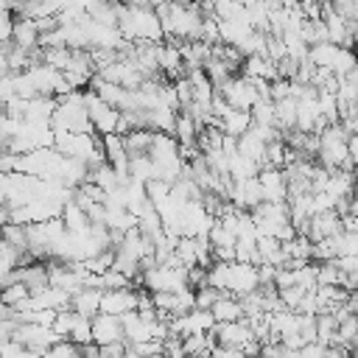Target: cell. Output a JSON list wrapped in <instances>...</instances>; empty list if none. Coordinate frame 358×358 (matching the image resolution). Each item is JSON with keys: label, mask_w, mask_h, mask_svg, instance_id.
I'll return each instance as SVG.
<instances>
[{"label": "cell", "mask_w": 358, "mask_h": 358, "mask_svg": "<svg viewBox=\"0 0 358 358\" xmlns=\"http://www.w3.org/2000/svg\"><path fill=\"white\" fill-rule=\"evenodd\" d=\"M14 280L22 282V285L34 294V291H39V288L48 285V266L39 263V260H34V263H28V266H20V268H14Z\"/></svg>", "instance_id": "7c38bea8"}, {"label": "cell", "mask_w": 358, "mask_h": 358, "mask_svg": "<svg viewBox=\"0 0 358 358\" xmlns=\"http://www.w3.org/2000/svg\"><path fill=\"white\" fill-rule=\"evenodd\" d=\"M73 322H76V313L70 310V308H64V310H56V319H53V333L62 338V341H67L70 338V330H73Z\"/></svg>", "instance_id": "f546056e"}, {"label": "cell", "mask_w": 358, "mask_h": 358, "mask_svg": "<svg viewBox=\"0 0 358 358\" xmlns=\"http://www.w3.org/2000/svg\"><path fill=\"white\" fill-rule=\"evenodd\" d=\"M352 350H358V338H355V344H352Z\"/></svg>", "instance_id": "7bdbcfd3"}, {"label": "cell", "mask_w": 358, "mask_h": 358, "mask_svg": "<svg viewBox=\"0 0 358 358\" xmlns=\"http://www.w3.org/2000/svg\"><path fill=\"white\" fill-rule=\"evenodd\" d=\"M299 358H324V344L310 341V344L299 347Z\"/></svg>", "instance_id": "74e56055"}, {"label": "cell", "mask_w": 358, "mask_h": 358, "mask_svg": "<svg viewBox=\"0 0 358 358\" xmlns=\"http://www.w3.org/2000/svg\"><path fill=\"white\" fill-rule=\"evenodd\" d=\"M120 140H123V148H126L129 157H143V154H148V148H151L154 131H148V129H134V131L123 134Z\"/></svg>", "instance_id": "ac0fdd59"}, {"label": "cell", "mask_w": 358, "mask_h": 358, "mask_svg": "<svg viewBox=\"0 0 358 358\" xmlns=\"http://www.w3.org/2000/svg\"><path fill=\"white\" fill-rule=\"evenodd\" d=\"M28 299H31V291H28L22 282H17V280L0 288V302H3L6 308H11V310L25 308V302H28Z\"/></svg>", "instance_id": "603a6c76"}, {"label": "cell", "mask_w": 358, "mask_h": 358, "mask_svg": "<svg viewBox=\"0 0 358 358\" xmlns=\"http://www.w3.org/2000/svg\"><path fill=\"white\" fill-rule=\"evenodd\" d=\"M330 8L341 20H358V0H336V3H330Z\"/></svg>", "instance_id": "836d02e7"}, {"label": "cell", "mask_w": 358, "mask_h": 358, "mask_svg": "<svg viewBox=\"0 0 358 358\" xmlns=\"http://www.w3.org/2000/svg\"><path fill=\"white\" fill-rule=\"evenodd\" d=\"M235 145H238V154H243V157H249L252 162H257L260 168H263V154H266V143L249 129L243 137H238L235 140Z\"/></svg>", "instance_id": "ffe728a7"}, {"label": "cell", "mask_w": 358, "mask_h": 358, "mask_svg": "<svg viewBox=\"0 0 358 358\" xmlns=\"http://www.w3.org/2000/svg\"><path fill=\"white\" fill-rule=\"evenodd\" d=\"M11 338L17 341V344H22L25 350H31V352H45V350H50L56 341H62L50 327H39V324H17L14 327V333H11Z\"/></svg>", "instance_id": "8992f818"}, {"label": "cell", "mask_w": 358, "mask_h": 358, "mask_svg": "<svg viewBox=\"0 0 358 358\" xmlns=\"http://www.w3.org/2000/svg\"><path fill=\"white\" fill-rule=\"evenodd\" d=\"M129 179L143 182V185H148V182L154 179V162L148 159V154H143V157H129Z\"/></svg>", "instance_id": "d4e9b609"}, {"label": "cell", "mask_w": 358, "mask_h": 358, "mask_svg": "<svg viewBox=\"0 0 358 358\" xmlns=\"http://www.w3.org/2000/svg\"><path fill=\"white\" fill-rule=\"evenodd\" d=\"M70 310L87 319H95L101 313V291L95 288H81L78 294L70 296Z\"/></svg>", "instance_id": "4fadbf2b"}, {"label": "cell", "mask_w": 358, "mask_h": 358, "mask_svg": "<svg viewBox=\"0 0 358 358\" xmlns=\"http://www.w3.org/2000/svg\"><path fill=\"white\" fill-rule=\"evenodd\" d=\"M62 224H64V229H67L70 235H81V232L90 229L87 213H84L78 204H73V201H67V204L62 207Z\"/></svg>", "instance_id": "e0dca14e"}, {"label": "cell", "mask_w": 358, "mask_h": 358, "mask_svg": "<svg viewBox=\"0 0 358 358\" xmlns=\"http://www.w3.org/2000/svg\"><path fill=\"white\" fill-rule=\"evenodd\" d=\"M6 224H11V210H8V204L0 207V229H3Z\"/></svg>", "instance_id": "ab89813d"}, {"label": "cell", "mask_w": 358, "mask_h": 358, "mask_svg": "<svg viewBox=\"0 0 358 358\" xmlns=\"http://www.w3.org/2000/svg\"><path fill=\"white\" fill-rule=\"evenodd\" d=\"M257 182L263 190V201H268V204H285L288 201V182H285V173L280 168H260Z\"/></svg>", "instance_id": "ba28073f"}, {"label": "cell", "mask_w": 358, "mask_h": 358, "mask_svg": "<svg viewBox=\"0 0 358 358\" xmlns=\"http://www.w3.org/2000/svg\"><path fill=\"white\" fill-rule=\"evenodd\" d=\"M0 182H3V179H0ZM3 204H8V199H6V190H3V185H0V207H3Z\"/></svg>", "instance_id": "60d3db41"}, {"label": "cell", "mask_w": 358, "mask_h": 358, "mask_svg": "<svg viewBox=\"0 0 358 358\" xmlns=\"http://www.w3.org/2000/svg\"><path fill=\"white\" fill-rule=\"evenodd\" d=\"M11 45L25 50V53H34L39 50V28L34 20H22V17H14V28H11Z\"/></svg>", "instance_id": "8fae6325"}, {"label": "cell", "mask_w": 358, "mask_h": 358, "mask_svg": "<svg viewBox=\"0 0 358 358\" xmlns=\"http://www.w3.org/2000/svg\"><path fill=\"white\" fill-rule=\"evenodd\" d=\"M232 109H241V112H249L257 101H260V95H257V90H255V84L249 81V78H243V76H232L229 81H224L218 90H215Z\"/></svg>", "instance_id": "277c9868"}, {"label": "cell", "mask_w": 358, "mask_h": 358, "mask_svg": "<svg viewBox=\"0 0 358 358\" xmlns=\"http://www.w3.org/2000/svg\"><path fill=\"white\" fill-rule=\"evenodd\" d=\"M210 313H213L215 324H227V322H241V319H243L241 299H235V296H229V294H224V296L210 308Z\"/></svg>", "instance_id": "9a60e30c"}, {"label": "cell", "mask_w": 358, "mask_h": 358, "mask_svg": "<svg viewBox=\"0 0 358 358\" xmlns=\"http://www.w3.org/2000/svg\"><path fill=\"white\" fill-rule=\"evenodd\" d=\"M11 28H14V14L11 11H0V45L11 42Z\"/></svg>", "instance_id": "8d00e7d4"}, {"label": "cell", "mask_w": 358, "mask_h": 358, "mask_svg": "<svg viewBox=\"0 0 358 358\" xmlns=\"http://www.w3.org/2000/svg\"><path fill=\"white\" fill-rule=\"evenodd\" d=\"M282 252L288 260L294 263H313V243L305 238V235H296L294 241L282 243Z\"/></svg>", "instance_id": "7402d4cb"}, {"label": "cell", "mask_w": 358, "mask_h": 358, "mask_svg": "<svg viewBox=\"0 0 358 358\" xmlns=\"http://www.w3.org/2000/svg\"><path fill=\"white\" fill-rule=\"evenodd\" d=\"M117 31L126 42H165L157 11L148 3L117 6Z\"/></svg>", "instance_id": "6da1fadb"}, {"label": "cell", "mask_w": 358, "mask_h": 358, "mask_svg": "<svg viewBox=\"0 0 358 358\" xmlns=\"http://www.w3.org/2000/svg\"><path fill=\"white\" fill-rule=\"evenodd\" d=\"M260 288L257 280V266H246V263H229V274H227V294L241 299L249 296L252 291Z\"/></svg>", "instance_id": "52a82bcc"}, {"label": "cell", "mask_w": 358, "mask_h": 358, "mask_svg": "<svg viewBox=\"0 0 358 358\" xmlns=\"http://www.w3.org/2000/svg\"><path fill=\"white\" fill-rule=\"evenodd\" d=\"M162 358H187L185 350H182V338L168 336V338L162 341Z\"/></svg>", "instance_id": "d590c367"}, {"label": "cell", "mask_w": 358, "mask_h": 358, "mask_svg": "<svg viewBox=\"0 0 358 358\" xmlns=\"http://www.w3.org/2000/svg\"><path fill=\"white\" fill-rule=\"evenodd\" d=\"M268 98L277 103V101H285V98H291V81H285V78H277V81H271L268 84Z\"/></svg>", "instance_id": "e575fe53"}, {"label": "cell", "mask_w": 358, "mask_h": 358, "mask_svg": "<svg viewBox=\"0 0 358 358\" xmlns=\"http://www.w3.org/2000/svg\"><path fill=\"white\" fill-rule=\"evenodd\" d=\"M137 310V291L134 288H120V291H106L101 294V313L106 316H126Z\"/></svg>", "instance_id": "9c48e42d"}, {"label": "cell", "mask_w": 358, "mask_h": 358, "mask_svg": "<svg viewBox=\"0 0 358 358\" xmlns=\"http://www.w3.org/2000/svg\"><path fill=\"white\" fill-rule=\"evenodd\" d=\"M0 241H3L6 246H11L14 252L28 255V235H25V227H20V224H6V227L0 229Z\"/></svg>", "instance_id": "cb8c5ba5"}, {"label": "cell", "mask_w": 358, "mask_h": 358, "mask_svg": "<svg viewBox=\"0 0 358 358\" xmlns=\"http://www.w3.org/2000/svg\"><path fill=\"white\" fill-rule=\"evenodd\" d=\"M0 179H3V176H0Z\"/></svg>", "instance_id": "ee69618b"}, {"label": "cell", "mask_w": 358, "mask_h": 358, "mask_svg": "<svg viewBox=\"0 0 358 358\" xmlns=\"http://www.w3.org/2000/svg\"><path fill=\"white\" fill-rule=\"evenodd\" d=\"M210 336L215 338V347H232V350H241V352H243L246 344L257 341L246 319H241V322H227V324H215V327L210 330Z\"/></svg>", "instance_id": "5b68a950"}, {"label": "cell", "mask_w": 358, "mask_h": 358, "mask_svg": "<svg viewBox=\"0 0 358 358\" xmlns=\"http://www.w3.org/2000/svg\"><path fill=\"white\" fill-rule=\"evenodd\" d=\"M101 148V140L87 131V134H76V131H53V151H59L62 157L70 159H81L90 162L92 154Z\"/></svg>", "instance_id": "7a4b0ae2"}, {"label": "cell", "mask_w": 358, "mask_h": 358, "mask_svg": "<svg viewBox=\"0 0 358 358\" xmlns=\"http://www.w3.org/2000/svg\"><path fill=\"white\" fill-rule=\"evenodd\" d=\"M338 50H341V48H338V45H333V42L310 45V48H308V59H310V64H313V67H322V70H333Z\"/></svg>", "instance_id": "d6986e66"}, {"label": "cell", "mask_w": 358, "mask_h": 358, "mask_svg": "<svg viewBox=\"0 0 358 358\" xmlns=\"http://www.w3.org/2000/svg\"><path fill=\"white\" fill-rule=\"evenodd\" d=\"M305 294H308V291H302L299 285H291V288H282V291H277V299H280V305H282L285 310H296Z\"/></svg>", "instance_id": "1f68e13d"}, {"label": "cell", "mask_w": 358, "mask_h": 358, "mask_svg": "<svg viewBox=\"0 0 358 358\" xmlns=\"http://www.w3.org/2000/svg\"><path fill=\"white\" fill-rule=\"evenodd\" d=\"M193 296H196V310H210L224 294L221 291H215V288H210V285H201V288H196L193 291Z\"/></svg>", "instance_id": "4dcf8cb0"}, {"label": "cell", "mask_w": 358, "mask_h": 358, "mask_svg": "<svg viewBox=\"0 0 358 358\" xmlns=\"http://www.w3.org/2000/svg\"><path fill=\"white\" fill-rule=\"evenodd\" d=\"M260 173V165L257 162H252L249 157H243V154H232L229 157V179L232 182H243V179H255Z\"/></svg>", "instance_id": "44dd1931"}, {"label": "cell", "mask_w": 358, "mask_h": 358, "mask_svg": "<svg viewBox=\"0 0 358 358\" xmlns=\"http://www.w3.org/2000/svg\"><path fill=\"white\" fill-rule=\"evenodd\" d=\"M252 123L255 126H274L277 129V112H274V101H257L252 109Z\"/></svg>", "instance_id": "484cf974"}, {"label": "cell", "mask_w": 358, "mask_h": 358, "mask_svg": "<svg viewBox=\"0 0 358 358\" xmlns=\"http://www.w3.org/2000/svg\"><path fill=\"white\" fill-rule=\"evenodd\" d=\"M213 14L221 20V22H229V20H238L243 14V6L241 3H229V0H221L213 6Z\"/></svg>", "instance_id": "d6a6232c"}, {"label": "cell", "mask_w": 358, "mask_h": 358, "mask_svg": "<svg viewBox=\"0 0 358 358\" xmlns=\"http://www.w3.org/2000/svg\"><path fill=\"white\" fill-rule=\"evenodd\" d=\"M123 341V324L117 316H106L98 313L92 319V344L95 347H106V344H117Z\"/></svg>", "instance_id": "30bf717a"}, {"label": "cell", "mask_w": 358, "mask_h": 358, "mask_svg": "<svg viewBox=\"0 0 358 358\" xmlns=\"http://www.w3.org/2000/svg\"><path fill=\"white\" fill-rule=\"evenodd\" d=\"M352 53H355V56H358V39H355V48H352Z\"/></svg>", "instance_id": "b9f144b4"}, {"label": "cell", "mask_w": 358, "mask_h": 358, "mask_svg": "<svg viewBox=\"0 0 358 358\" xmlns=\"http://www.w3.org/2000/svg\"><path fill=\"white\" fill-rule=\"evenodd\" d=\"M341 271L336 266V260H327V263H316V288L319 285H338L341 288Z\"/></svg>", "instance_id": "83f0119b"}, {"label": "cell", "mask_w": 358, "mask_h": 358, "mask_svg": "<svg viewBox=\"0 0 358 358\" xmlns=\"http://www.w3.org/2000/svg\"><path fill=\"white\" fill-rule=\"evenodd\" d=\"M8 45H0V78L8 76Z\"/></svg>", "instance_id": "f35d334b"}, {"label": "cell", "mask_w": 358, "mask_h": 358, "mask_svg": "<svg viewBox=\"0 0 358 358\" xmlns=\"http://www.w3.org/2000/svg\"><path fill=\"white\" fill-rule=\"evenodd\" d=\"M84 103H87V117H90V126L92 131H98L101 137L106 134H117V123H120V112L109 103H103L95 92L84 90Z\"/></svg>", "instance_id": "3957f363"}, {"label": "cell", "mask_w": 358, "mask_h": 358, "mask_svg": "<svg viewBox=\"0 0 358 358\" xmlns=\"http://www.w3.org/2000/svg\"><path fill=\"white\" fill-rule=\"evenodd\" d=\"M336 319L330 316V313H319L316 316V341L319 344H324V347H330L333 341H336Z\"/></svg>", "instance_id": "f1b7e54d"}, {"label": "cell", "mask_w": 358, "mask_h": 358, "mask_svg": "<svg viewBox=\"0 0 358 358\" xmlns=\"http://www.w3.org/2000/svg\"><path fill=\"white\" fill-rule=\"evenodd\" d=\"M67 341H73L76 347L92 344V319L76 313V322H73V330H70V338H67Z\"/></svg>", "instance_id": "4316f807"}, {"label": "cell", "mask_w": 358, "mask_h": 358, "mask_svg": "<svg viewBox=\"0 0 358 358\" xmlns=\"http://www.w3.org/2000/svg\"><path fill=\"white\" fill-rule=\"evenodd\" d=\"M56 112V98H45V95H36L28 101L25 106V123H50Z\"/></svg>", "instance_id": "2e32d148"}, {"label": "cell", "mask_w": 358, "mask_h": 358, "mask_svg": "<svg viewBox=\"0 0 358 358\" xmlns=\"http://www.w3.org/2000/svg\"><path fill=\"white\" fill-rule=\"evenodd\" d=\"M215 126L221 129L224 137L238 140V137H243V134L252 129V115H249V112H241V109H232V112H227Z\"/></svg>", "instance_id": "5bb4252c"}]
</instances>
